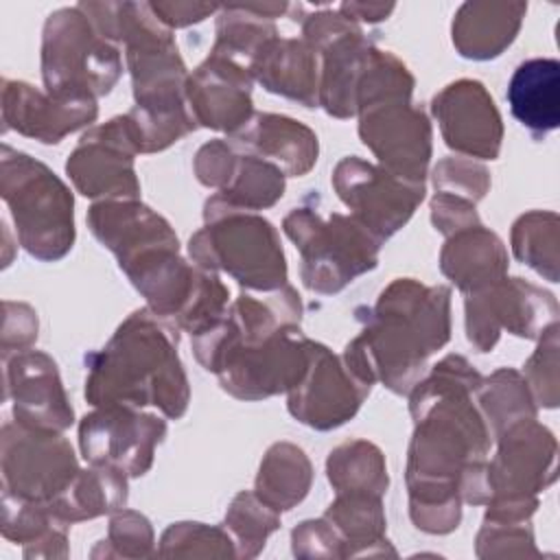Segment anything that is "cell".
<instances>
[{"label":"cell","instance_id":"40","mask_svg":"<svg viewBox=\"0 0 560 560\" xmlns=\"http://www.w3.org/2000/svg\"><path fill=\"white\" fill-rule=\"evenodd\" d=\"M433 186L435 192L455 195L477 203L490 188V173L472 158H444L433 168Z\"/></svg>","mask_w":560,"mask_h":560},{"label":"cell","instance_id":"5","mask_svg":"<svg viewBox=\"0 0 560 560\" xmlns=\"http://www.w3.org/2000/svg\"><path fill=\"white\" fill-rule=\"evenodd\" d=\"M197 267L223 271L249 291H276L287 282L278 230L258 212L241 210L212 195L203 203V228L188 241Z\"/></svg>","mask_w":560,"mask_h":560},{"label":"cell","instance_id":"33","mask_svg":"<svg viewBox=\"0 0 560 560\" xmlns=\"http://www.w3.org/2000/svg\"><path fill=\"white\" fill-rule=\"evenodd\" d=\"M311 481L313 466L306 453L291 442H276L260 462L254 492L276 512H287L308 494Z\"/></svg>","mask_w":560,"mask_h":560},{"label":"cell","instance_id":"29","mask_svg":"<svg viewBox=\"0 0 560 560\" xmlns=\"http://www.w3.org/2000/svg\"><path fill=\"white\" fill-rule=\"evenodd\" d=\"M289 9V2L221 4L212 50L249 68L258 50L278 35L273 20L284 15Z\"/></svg>","mask_w":560,"mask_h":560},{"label":"cell","instance_id":"23","mask_svg":"<svg viewBox=\"0 0 560 560\" xmlns=\"http://www.w3.org/2000/svg\"><path fill=\"white\" fill-rule=\"evenodd\" d=\"M98 116L94 98H55L26 81L2 79V122L26 138L57 144L68 133L92 125Z\"/></svg>","mask_w":560,"mask_h":560},{"label":"cell","instance_id":"24","mask_svg":"<svg viewBox=\"0 0 560 560\" xmlns=\"http://www.w3.org/2000/svg\"><path fill=\"white\" fill-rule=\"evenodd\" d=\"M236 147L276 164L287 177L306 175L319 153L317 136L304 122L269 112H254L252 118L228 136Z\"/></svg>","mask_w":560,"mask_h":560},{"label":"cell","instance_id":"20","mask_svg":"<svg viewBox=\"0 0 560 560\" xmlns=\"http://www.w3.org/2000/svg\"><path fill=\"white\" fill-rule=\"evenodd\" d=\"M4 363V398L13 402L15 422L63 433L72 420V407L57 363L42 350H20L2 357Z\"/></svg>","mask_w":560,"mask_h":560},{"label":"cell","instance_id":"35","mask_svg":"<svg viewBox=\"0 0 560 560\" xmlns=\"http://www.w3.org/2000/svg\"><path fill=\"white\" fill-rule=\"evenodd\" d=\"M475 402L490 429L492 440L510 424L527 418H536V402L521 372L501 368L488 378H481L475 389Z\"/></svg>","mask_w":560,"mask_h":560},{"label":"cell","instance_id":"38","mask_svg":"<svg viewBox=\"0 0 560 560\" xmlns=\"http://www.w3.org/2000/svg\"><path fill=\"white\" fill-rule=\"evenodd\" d=\"M160 556H236L225 527L203 523H173L160 540Z\"/></svg>","mask_w":560,"mask_h":560},{"label":"cell","instance_id":"34","mask_svg":"<svg viewBox=\"0 0 560 560\" xmlns=\"http://www.w3.org/2000/svg\"><path fill=\"white\" fill-rule=\"evenodd\" d=\"M326 475L335 492H368L383 497L389 486L381 448L368 440H350L330 451Z\"/></svg>","mask_w":560,"mask_h":560},{"label":"cell","instance_id":"6","mask_svg":"<svg viewBox=\"0 0 560 560\" xmlns=\"http://www.w3.org/2000/svg\"><path fill=\"white\" fill-rule=\"evenodd\" d=\"M0 192L11 210L20 245L37 260L55 262L74 245L70 188L39 160L2 144Z\"/></svg>","mask_w":560,"mask_h":560},{"label":"cell","instance_id":"14","mask_svg":"<svg viewBox=\"0 0 560 560\" xmlns=\"http://www.w3.org/2000/svg\"><path fill=\"white\" fill-rule=\"evenodd\" d=\"M166 422L131 405H101L79 422V448L90 466H109L142 477L153 466Z\"/></svg>","mask_w":560,"mask_h":560},{"label":"cell","instance_id":"19","mask_svg":"<svg viewBox=\"0 0 560 560\" xmlns=\"http://www.w3.org/2000/svg\"><path fill=\"white\" fill-rule=\"evenodd\" d=\"M431 114L446 147L455 153L479 160L499 158L503 122L483 83L475 79L448 83L433 96Z\"/></svg>","mask_w":560,"mask_h":560},{"label":"cell","instance_id":"17","mask_svg":"<svg viewBox=\"0 0 560 560\" xmlns=\"http://www.w3.org/2000/svg\"><path fill=\"white\" fill-rule=\"evenodd\" d=\"M372 385L357 378L341 357L311 339L308 365L295 387L287 392L289 413L317 431L346 424L368 398Z\"/></svg>","mask_w":560,"mask_h":560},{"label":"cell","instance_id":"44","mask_svg":"<svg viewBox=\"0 0 560 560\" xmlns=\"http://www.w3.org/2000/svg\"><path fill=\"white\" fill-rule=\"evenodd\" d=\"M37 339V313L22 302H4V328H2V357L20 350H28Z\"/></svg>","mask_w":560,"mask_h":560},{"label":"cell","instance_id":"22","mask_svg":"<svg viewBox=\"0 0 560 560\" xmlns=\"http://www.w3.org/2000/svg\"><path fill=\"white\" fill-rule=\"evenodd\" d=\"M199 179L203 186L214 188V195L225 203L249 212L278 203L287 184V175L276 164L236 147L228 138L206 151Z\"/></svg>","mask_w":560,"mask_h":560},{"label":"cell","instance_id":"47","mask_svg":"<svg viewBox=\"0 0 560 560\" xmlns=\"http://www.w3.org/2000/svg\"><path fill=\"white\" fill-rule=\"evenodd\" d=\"M346 18H350L352 22H368V24H374V22H381V20H387L392 15V11L396 9V4H385V2H341L337 7Z\"/></svg>","mask_w":560,"mask_h":560},{"label":"cell","instance_id":"39","mask_svg":"<svg viewBox=\"0 0 560 560\" xmlns=\"http://www.w3.org/2000/svg\"><path fill=\"white\" fill-rule=\"evenodd\" d=\"M523 378L536 407H558V324L538 337V348L523 365Z\"/></svg>","mask_w":560,"mask_h":560},{"label":"cell","instance_id":"11","mask_svg":"<svg viewBox=\"0 0 560 560\" xmlns=\"http://www.w3.org/2000/svg\"><path fill=\"white\" fill-rule=\"evenodd\" d=\"M464 298L466 337L477 352H490L501 330L538 339L549 326L558 324L556 298L523 278H501Z\"/></svg>","mask_w":560,"mask_h":560},{"label":"cell","instance_id":"31","mask_svg":"<svg viewBox=\"0 0 560 560\" xmlns=\"http://www.w3.org/2000/svg\"><path fill=\"white\" fill-rule=\"evenodd\" d=\"M127 475L109 466H90L79 470L70 486L48 505L66 523L90 521L114 514L127 503Z\"/></svg>","mask_w":560,"mask_h":560},{"label":"cell","instance_id":"27","mask_svg":"<svg viewBox=\"0 0 560 560\" xmlns=\"http://www.w3.org/2000/svg\"><path fill=\"white\" fill-rule=\"evenodd\" d=\"M525 13V2H464L453 18V46L466 59H494L516 39Z\"/></svg>","mask_w":560,"mask_h":560},{"label":"cell","instance_id":"46","mask_svg":"<svg viewBox=\"0 0 560 560\" xmlns=\"http://www.w3.org/2000/svg\"><path fill=\"white\" fill-rule=\"evenodd\" d=\"M149 7L155 13V18L171 31L203 22L206 18L219 13L221 9V4H212V2H179V0H158V2H149Z\"/></svg>","mask_w":560,"mask_h":560},{"label":"cell","instance_id":"10","mask_svg":"<svg viewBox=\"0 0 560 560\" xmlns=\"http://www.w3.org/2000/svg\"><path fill=\"white\" fill-rule=\"evenodd\" d=\"M302 37L319 55V107L335 118L357 116V88L374 52V42L339 9L300 18Z\"/></svg>","mask_w":560,"mask_h":560},{"label":"cell","instance_id":"28","mask_svg":"<svg viewBox=\"0 0 560 560\" xmlns=\"http://www.w3.org/2000/svg\"><path fill=\"white\" fill-rule=\"evenodd\" d=\"M440 269L466 295L505 278L508 249L492 230L479 223L446 236Z\"/></svg>","mask_w":560,"mask_h":560},{"label":"cell","instance_id":"1","mask_svg":"<svg viewBox=\"0 0 560 560\" xmlns=\"http://www.w3.org/2000/svg\"><path fill=\"white\" fill-rule=\"evenodd\" d=\"M481 378L462 354H448L409 392L416 422L407 457L409 516L422 532L457 529L459 475L468 464L483 462L490 451V429L472 400Z\"/></svg>","mask_w":560,"mask_h":560},{"label":"cell","instance_id":"42","mask_svg":"<svg viewBox=\"0 0 560 560\" xmlns=\"http://www.w3.org/2000/svg\"><path fill=\"white\" fill-rule=\"evenodd\" d=\"M477 556H538L529 521L483 518L477 534Z\"/></svg>","mask_w":560,"mask_h":560},{"label":"cell","instance_id":"2","mask_svg":"<svg viewBox=\"0 0 560 560\" xmlns=\"http://www.w3.org/2000/svg\"><path fill=\"white\" fill-rule=\"evenodd\" d=\"M363 330L341 359L368 385L381 381L394 394H409L427 374V361L451 339V289L396 278L372 308H357Z\"/></svg>","mask_w":560,"mask_h":560},{"label":"cell","instance_id":"18","mask_svg":"<svg viewBox=\"0 0 560 560\" xmlns=\"http://www.w3.org/2000/svg\"><path fill=\"white\" fill-rule=\"evenodd\" d=\"M494 440L497 455L486 462L490 499H536L556 481L558 442L536 418L505 427Z\"/></svg>","mask_w":560,"mask_h":560},{"label":"cell","instance_id":"9","mask_svg":"<svg viewBox=\"0 0 560 560\" xmlns=\"http://www.w3.org/2000/svg\"><path fill=\"white\" fill-rule=\"evenodd\" d=\"M282 230L300 252L302 282L315 293H339L378 265L383 243L350 214L330 212L324 219L304 203L284 217Z\"/></svg>","mask_w":560,"mask_h":560},{"label":"cell","instance_id":"4","mask_svg":"<svg viewBox=\"0 0 560 560\" xmlns=\"http://www.w3.org/2000/svg\"><path fill=\"white\" fill-rule=\"evenodd\" d=\"M88 225L155 315L173 317L186 304L197 265L179 256L177 234L162 214L138 199H105L92 203Z\"/></svg>","mask_w":560,"mask_h":560},{"label":"cell","instance_id":"13","mask_svg":"<svg viewBox=\"0 0 560 560\" xmlns=\"http://www.w3.org/2000/svg\"><path fill=\"white\" fill-rule=\"evenodd\" d=\"M330 184L350 208V217L381 243L394 236L424 199V184L396 177L381 164H370L359 155L341 158Z\"/></svg>","mask_w":560,"mask_h":560},{"label":"cell","instance_id":"32","mask_svg":"<svg viewBox=\"0 0 560 560\" xmlns=\"http://www.w3.org/2000/svg\"><path fill=\"white\" fill-rule=\"evenodd\" d=\"M383 497L368 492H337L335 501L324 512V518L341 540V558L372 556V547L385 553V512Z\"/></svg>","mask_w":560,"mask_h":560},{"label":"cell","instance_id":"41","mask_svg":"<svg viewBox=\"0 0 560 560\" xmlns=\"http://www.w3.org/2000/svg\"><path fill=\"white\" fill-rule=\"evenodd\" d=\"M153 529L147 516L136 510L120 508L109 518V529L105 542L109 549L105 556L118 558H144L153 553Z\"/></svg>","mask_w":560,"mask_h":560},{"label":"cell","instance_id":"12","mask_svg":"<svg viewBox=\"0 0 560 560\" xmlns=\"http://www.w3.org/2000/svg\"><path fill=\"white\" fill-rule=\"evenodd\" d=\"M72 444L59 431L2 424V490L24 501L50 503L79 472Z\"/></svg>","mask_w":560,"mask_h":560},{"label":"cell","instance_id":"36","mask_svg":"<svg viewBox=\"0 0 560 560\" xmlns=\"http://www.w3.org/2000/svg\"><path fill=\"white\" fill-rule=\"evenodd\" d=\"M558 214L549 210H532L521 214L512 225V254L523 265L549 282H558Z\"/></svg>","mask_w":560,"mask_h":560},{"label":"cell","instance_id":"15","mask_svg":"<svg viewBox=\"0 0 560 560\" xmlns=\"http://www.w3.org/2000/svg\"><path fill=\"white\" fill-rule=\"evenodd\" d=\"M359 136L396 177L424 184L431 160V122L411 98H387L359 114Z\"/></svg>","mask_w":560,"mask_h":560},{"label":"cell","instance_id":"30","mask_svg":"<svg viewBox=\"0 0 560 560\" xmlns=\"http://www.w3.org/2000/svg\"><path fill=\"white\" fill-rule=\"evenodd\" d=\"M68 529L70 523L48 503L24 501L2 490V536L24 545V558L68 556Z\"/></svg>","mask_w":560,"mask_h":560},{"label":"cell","instance_id":"16","mask_svg":"<svg viewBox=\"0 0 560 560\" xmlns=\"http://www.w3.org/2000/svg\"><path fill=\"white\" fill-rule=\"evenodd\" d=\"M138 149L125 125V116L88 129L68 155L66 173L74 188L90 199H138L140 182L133 160Z\"/></svg>","mask_w":560,"mask_h":560},{"label":"cell","instance_id":"45","mask_svg":"<svg viewBox=\"0 0 560 560\" xmlns=\"http://www.w3.org/2000/svg\"><path fill=\"white\" fill-rule=\"evenodd\" d=\"M431 221L435 230L444 236L481 223L472 201L446 192H435V197L431 199Z\"/></svg>","mask_w":560,"mask_h":560},{"label":"cell","instance_id":"8","mask_svg":"<svg viewBox=\"0 0 560 560\" xmlns=\"http://www.w3.org/2000/svg\"><path fill=\"white\" fill-rule=\"evenodd\" d=\"M122 74L116 44L107 42L74 4L52 11L42 33V79L55 98H98Z\"/></svg>","mask_w":560,"mask_h":560},{"label":"cell","instance_id":"7","mask_svg":"<svg viewBox=\"0 0 560 560\" xmlns=\"http://www.w3.org/2000/svg\"><path fill=\"white\" fill-rule=\"evenodd\" d=\"M192 339L197 361L217 374L223 392L238 400H262L287 394L304 376L311 339L289 328L254 343H241L206 330Z\"/></svg>","mask_w":560,"mask_h":560},{"label":"cell","instance_id":"26","mask_svg":"<svg viewBox=\"0 0 560 560\" xmlns=\"http://www.w3.org/2000/svg\"><path fill=\"white\" fill-rule=\"evenodd\" d=\"M512 116L534 136L542 138L560 125V63L553 57L521 61L508 83Z\"/></svg>","mask_w":560,"mask_h":560},{"label":"cell","instance_id":"25","mask_svg":"<svg viewBox=\"0 0 560 560\" xmlns=\"http://www.w3.org/2000/svg\"><path fill=\"white\" fill-rule=\"evenodd\" d=\"M249 72L267 92L319 107V55L304 37H271L254 57Z\"/></svg>","mask_w":560,"mask_h":560},{"label":"cell","instance_id":"43","mask_svg":"<svg viewBox=\"0 0 560 560\" xmlns=\"http://www.w3.org/2000/svg\"><path fill=\"white\" fill-rule=\"evenodd\" d=\"M291 542H293V553L300 558H319V556L341 558V540L324 516L317 521L300 523L291 532Z\"/></svg>","mask_w":560,"mask_h":560},{"label":"cell","instance_id":"21","mask_svg":"<svg viewBox=\"0 0 560 560\" xmlns=\"http://www.w3.org/2000/svg\"><path fill=\"white\" fill-rule=\"evenodd\" d=\"M254 77L247 66L210 50L186 79V103L199 127L232 136L254 114Z\"/></svg>","mask_w":560,"mask_h":560},{"label":"cell","instance_id":"37","mask_svg":"<svg viewBox=\"0 0 560 560\" xmlns=\"http://www.w3.org/2000/svg\"><path fill=\"white\" fill-rule=\"evenodd\" d=\"M225 532L234 540L238 558H254L265 547L269 534L280 527V512L262 503L256 492H238L228 508Z\"/></svg>","mask_w":560,"mask_h":560},{"label":"cell","instance_id":"3","mask_svg":"<svg viewBox=\"0 0 560 560\" xmlns=\"http://www.w3.org/2000/svg\"><path fill=\"white\" fill-rule=\"evenodd\" d=\"M179 330L149 306L133 311L96 352L85 354V400L101 405L158 407L179 420L190 387L177 354Z\"/></svg>","mask_w":560,"mask_h":560}]
</instances>
